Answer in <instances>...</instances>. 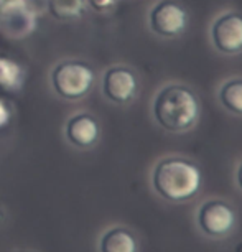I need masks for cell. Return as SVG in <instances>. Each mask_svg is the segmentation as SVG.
I'll return each instance as SVG.
<instances>
[{"label": "cell", "instance_id": "cell-1", "mask_svg": "<svg viewBox=\"0 0 242 252\" xmlns=\"http://www.w3.org/2000/svg\"><path fill=\"white\" fill-rule=\"evenodd\" d=\"M198 101L188 88L172 84L156 94L153 116L163 129L183 132L189 129L198 117Z\"/></svg>", "mask_w": 242, "mask_h": 252}, {"label": "cell", "instance_id": "cell-2", "mask_svg": "<svg viewBox=\"0 0 242 252\" xmlns=\"http://www.w3.org/2000/svg\"><path fill=\"white\" fill-rule=\"evenodd\" d=\"M199 185V170L188 160L167 158L155 166L153 187L156 193L168 201L180 203L193 198L198 193Z\"/></svg>", "mask_w": 242, "mask_h": 252}, {"label": "cell", "instance_id": "cell-3", "mask_svg": "<svg viewBox=\"0 0 242 252\" xmlns=\"http://www.w3.org/2000/svg\"><path fill=\"white\" fill-rule=\"evenodd\" d=\"M94 74L88 64L81 61H63L53 69L51 81L55 91L64 99H79L92 86Z\"/></svg>", "mask_w": 242, "mask_h": 252}, {"label": "cell", "instance_id": "cell-4", "mask_svg": "<svg viewBox=\"0 0 242 252\" xmlns=\"http://www.w3.org/2000/svg\"><path fill=\"white\" fill-rule=\"evenodd\" d=\"M186 25V13L177 2L161 0L150 12V28L156 35L173 38L180 35Z\"/></svg>", "mask_w": 242, "mask_h": 252}, {"label": "cell", "instance_id": "cell-5", "mask_svg": "<svg viewBox=\"0 0 242 252\" xmlns=\"http://www.w3.org/2000/svg\"><path fill=\"white\" fill-rule=\"evenodd\" d=\"M199 227L208 236L221 237L226 236L234 227L236 216L229 204L224 201H208L201 206L198 215Z\"/></svg>", "mask_w": 242, "mask_h": 252}, {"label": "cell", "instance_id": "cell-6", "mask_svg": "<svg viewBox=\"0 0 242 252\" xmlns=\"http://www.w3.org/2000/svg\"><path fill=\"white\" fill-rule=\"evenodd\" d=\"M212 43L226 55L242 51V17L236 13H226L219 17L211 30Z\"/></svg>", "mask_w": 242, "mask_h": 252}, {"label": "cell", "instance_id": "cell-7", "mask_svg": "<svg viewBox=\"0 0 242 252\" xmlns=\"http://www.w3.org/2000/svg\"><path fill=\"white\" fill-rule=\"evenodd\" d=\"M135 89H137V81L130 69L116 66V68L107 69L106 74H104L102 91L109 101L117 104L129 102L134 97Z\"/></svg>", "mask_w": 242, "mask_h": 252}, {"label": "cell", "instance_id": "cell-8", "mask_svg": "<svg viewBox=\"0 0 242 252\" xmlns=\"http://www.w3.org/2000/svg\"><path fill=\"white\" fill-rule=\"evenodd\" d=\"M66 135L71 144H74L76 147H81V149L91 147L99 135L96 119L89 114H78V116L71 117L66 126Z\"/></svg>", "mask_w": 242, "mask_h": 252}, {"label": "cell", "instance_id": "cell-9", "mask_svg": "<svg viewBox=\"0 0 242 252\" xmlns=\"http://www.w3.org/2000/svg\"><path fill=\"white\" fill-rule=\"evenodd\" d=\"M101 252H137V242L124 227H114L102 236Z\"/></svg>", "mask_w": 242, "mask_h": 252}, {"label": "cell", "instance_id": "cell-10", "mask_svg": "<svg viewBox=\"0 0 242 252\" xmlns=\"http://www.w3.org/2000/svg\"><path fill=\"white\" fill-rule=\"evenodd\" d=\"M222 106L234 114H242V81H227L219 91Z\"/></svg>", "mask_w": 242, "mask_h": 252}, {"label": "cell", "instance_id": "cell-11", "mask_svg": "<svg viewBox=\"0 0 242 252\" xmlns=\"http://www.w3.org/2000/svg\"><path fill=\"white\" fill-rule=\"evenodd\" d=\"M50 8L55 17L61 18H73L79 15L83 10V0H50Z\"/></svg>", "mask_w": 242, "mask_h": 252}, {"label": "cell", "instance_id": "cell-12", "mask_svg": "<svg viewBox=\"0 0 242 252\" xmlns=\"http://www.w3.org/2000/svg\"><path fill=\"white\" fill-rule=\"evenodd\" d=\"M89 3H91L92 8H96V10H109V8H112L114 5H116L117 0H88Z\"/></svg>", "mask_w": 242, "mask_h": 252}, {"label": "cell", "instance_id": "cell-13", "mask_svg": "<svg viewBox=\"0 0 242 252\" xmlns=\"http://www.w3.org/2000/svg\"><path fill=\"white\" fill-rule=\"evenodd\" d=\"M7 119V112H5V107L0 104V126H3V122H5Z\"/></svg>", "mask_w": 242, "mask_h": 252}, {"label": "cell", "instance_id": "cell-14", "mask_svg": "<svg viewBox=\"0 0 242 252\" xmlns=\"http://www.w3.org/2000/svg\"><path fill=\"white\" fill-rule=\"evenodd\" d=\"M237 182H239L241 188H242V163H241V166H239V172H237Z\"/></svg>", "mask_w": 242, "mask_h": 252}]
</instances>
